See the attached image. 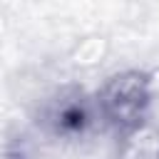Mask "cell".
Instances as JSON below:
<instances>
[{"label": "cell", "instance_id": "7a4b0ae2", "mask_svg": "<svg viewBox=\"0 0 159 159\" xmlns=\"http://www.w3.org/2000/svg\"><path fill=\"white\" fill-rule=\"evenodd\" d=\"M119 159H159V127L144 119L124 129L119 142Z\"/></svg>", "mask_w": 159, "mask_h": 159}, {"label": "cell", "instance_id": "6da1fadb", "mask_svg": "<svg viewBox=\"0 0 159 159\" xmlns=\"http://www.w3.org/2000/svg\"><path fill=\"white\" fill-rule=\"evenodd\" d=\"M149 80H144L137 72H124L112 77L102 94L99 104L109 122L119 124V129H129L139 122H144V107L149 102Z\"/></svg>", "mask_w": 159, "mask_h": 159}]
</instances>
